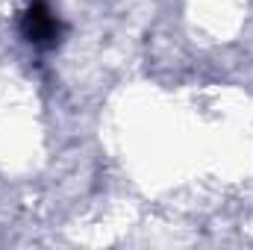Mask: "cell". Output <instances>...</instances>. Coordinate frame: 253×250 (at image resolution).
Returning <instances> with one entry per match:
<instances>
[{"instance_id": "obj_1", "label": "cell", "mask_w": 253, "mask_h": 250, "mask_svg": "<svg viewBox=\"0 0 253 250\" xmlns=\"http://www.w3.org/2000/svg\"><path fill=\"white\" fill-rule=\"evenodd\" d=\"M24 33L36 44H53L59 36V21L56 15H50L44 3H33V9L24 15Z\"/></svg>"}]
</instances>
